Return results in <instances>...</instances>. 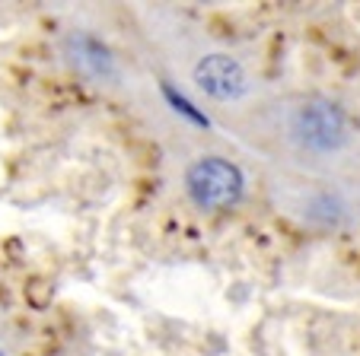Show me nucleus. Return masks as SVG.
<instances>
[{"instance_id":"nucleus-2","label":"nucleus","mask_w":360,"mask_h":356,"mask_svg":"<svg viewBox=\"0 0 360 356\" xmlns=\"http://www.w3.org/2000/svg\"><path fill=\"white\" fill-rule=\"evenodd\" d=\"M293 131L313 150H335L345 140V114L332 102H306L293 118Z\"/></svg>"},{"instance_id":"nucleus-4","label":"nucleus","mask_w":360,"mask_h":356,"mask_svg":"<svg viewBox=\"0 0 360 356\" xmlns=\"http://www.w3.org/2000/svg\"><path fill=\"white\" fill-rule=\"evenodd\" d=\"M163 93H166V99H169L172 105H176V112H182L185 118H191V121H195V124H204V128H207V118H204L201 112H195L188 99H182V95H179L176 89H172V86H163Z\"/></svg>"},{"instance_id":"nucleus-1","label":"nucleus","mask_w":360,"mask_h":356,"mask_svg":"<svg viewBox=\"0 0 360 356\" xmlns=\"http://www.w3.org/2000/svg\"><path fill=\"white\" fill-rule=\"evenodd\" d=\"M188 195L204 210H226L243 195V175L226 159H201L188 169Z\"/></svg>"},{"instance_id":"nucleus-5","label":"nucleus","mask_w":360,"mask_h":356,"mask_svg":"<svg viewBox=\"0 0 360 356\" xmlns=\"http://www.w3.org/2000/svg\"><path fill=\"white\" fill-rule=\"evenodd\" d=\"M0 356H4V353H0Z\"/></svg>"},{"instance_id":"nucleus-3","label":"nucleus","mask_w":360,"mask_h":356,"mask_svg":"<svg viewBox=\"0 0 360 356\" xmlns=\"http://www.w3.org/2000/svg\"><path fill=\"white\" fill-rule=\"evenodd\" d=\"M195 80L214 99H239L245 89V77L233 58L226 54H211L195 67Z\"/></svg>"}]
</instances>
